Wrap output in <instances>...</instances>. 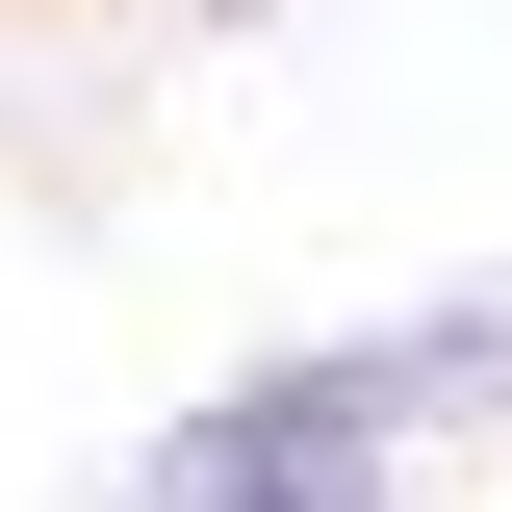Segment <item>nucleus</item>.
Segmentation results:
<instances>
[{
	"mask_svg": "<svg viewBox=\"0 0 512 512\" xmlns=\"http://www.w3.org/2000/svg\"><path fill=\"white\" fill-rule=\"evenodd\" d=\"M410 436V333H308V359H231L154 436V512H231V487H282V461H384Z\"/></svg>",
	"mask_w": 512,
	"mask_h": 512,
	"instance_id": "nucleus-1",
	"label": "nucleus"
},
{
	"mask_svg": "<svg viewBox=\"0 0 512 512\" xmlns=\"http://www.w3.org/2000/svg\"><path fill=\"white\" fill-rule=\"evenodd\" d=\"M461 384H512V282H461V308H410V410H461Z\"/></svg>",
	"mask_w": 512,
	"mask_h": 512,
	"instance_id": "nucleus-2",
	"label": "nucleus"
},
{
	"mask_svg": "<svg viewBox=\"0 0 512 512\" xmlns=\"http://www.w3.org/2000/svg\"><path fill=\"white\" fill-rule=\"evenodd\" d=\"M231 512H410L384 461H282V487H231Z\"/></svg>",
	"mask_w": 512,
	"mask_h": 512,
	"instance_id": "nucleus-3",
	"label": "nucleus"
}]
</instances>
